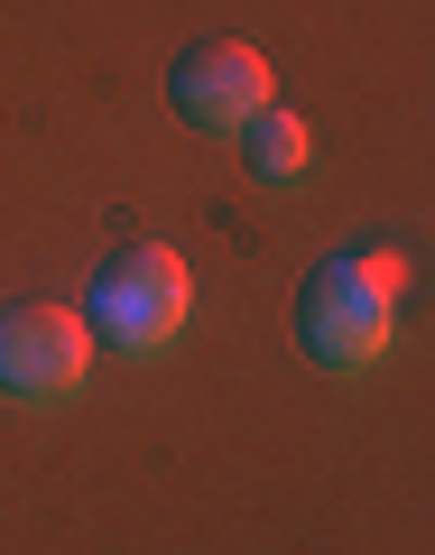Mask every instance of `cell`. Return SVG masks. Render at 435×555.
<instances>
[{
    "label": "cell",
    "instance_id": "3957f363",
    "mask_svg": "<svg viewBox=\"0 0 435 555\" xmlns=\"http://www.w3.org/2000/svg\"><path fill=\"white\" fill-rule=\"evenodd\" d=\"M167 102H177L185 130L241 139V120L269 112V56L241 47V38H195L177 65H167Z\"/></svg>",
    "mask_w": 435,
    "mask_h": 555
},
{
    "label": "cell",
    "instance_id": "277c9868",
    "mask_svg": "<svg viewBox=\"0 0 435 555\" xmlns=\"http://www.w3.org/2000/svg\"><path fill=\"white\" fill-rule=\"evenodd\" d=\"M84 371H93V324L75 306L28 297L0 315V389L10 398H65L84 389Z\"/></svg>",
    "mask_w": 435,
    "mask_h": 555
},
{
    "label": "cell",
    "instance_id": "6da1fadb",
    "mask_svg": "<svg viewBox=\"0 0 435 555\" xmlns=\"http://www.w3.org/2000/svg\"><path fill=\"white\" fill-rule=\"evenodd\" d=\"M408 287V259L398 250H343L324 259L297 287V343L324 361V371H371L389 352V297Z\"/></svg>",
    "mask_w": 435,
    "mask_h": 555
},
{
    "label": "cell",
    "instance_id": "5b68a950",
    "mask_svg": "<svg viewBox=\"0 0 435 555\" xmlns=\"http://www.w3.org/2000/svg\"><path fill=\"white\" fill-rule=\"evenodd\" d=\"M241 158H251V177L259 185H287V177H306V158H316V139H306V120L297 112H259V120H241Z\"/></svg>",
    "mask_w": 435,
    "mask_h": 555
},
{
    "label": "cell",
    "instance_id": "7a4b0ae2",
    "mask_svg": "<svg viewBox=\"0 0 435 555\" xmlns=\"http://www.w3.org/2000/svg\"><path fill=\"white\" fill-rule=\"evenodd\" d=\"M185 306H195V287H185V259L167 250V241H120L112 259L93 269V297H84V324H93V343H112V352H167L185 324Z\"/></svg>",
    "mask_w": 435,
    "mask_h": 555
}]
</instances>
